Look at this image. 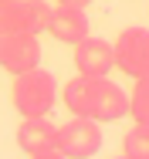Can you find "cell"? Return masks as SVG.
<instances>
[{
	"instance_id": "cell-7",
	"label": "cell",
	"mask_w": 149,
	"mask_h": 159,
	"mask_svg": "<svg viewBox=\"0 0 149 159\" xmlns=\"http://www.w3.org/2000/svg\"><path fill=\"white\" fill-rule=\"evenodd\" d=\"M48 34L61 41V44H78L81 37H88V17L85 10L78 7H54L51 10V24H48Z\"/></svg>"
},
{
	"instance_id": "cell-14",
	"label": "cell",
	"mask_w": 149,
	"mask_h": 159,
	"mask_svg": "<svg viewBox=\"0 0 149 159\" xmlns=\"http://www.w3.org/2000/svg\"><path fill=\"white\" fill-rule=\"evenodd\" d=\"M58 3H61V7H78V10H85L91 0H58Z\"/></svg>"
},
{
	"instance_id": "cell-2",
	"label": "cell",
	"mask_w": 149,
	"mask_h": 159,
	"mask_svg": "<svg viewBox=\"0 0 149 159\" xmlns=\"http://www.w3.org/2000/svg\"><path fill=\"white\" fill-rule=\"evenodd\" d=\"M54 149H58L64 159H91L102 149V122L71 115V122L58 125Z\"/></svg>"
},
{
	"instance_id": "cell-8",
	"label": "cell",
	"mask_w": 149,
	"mask_h": 159,
	"mask_svg": "<svg viewBox=\"0 0 149 159\" xmlns=\"http://www.w3.org/2000/svg\"><path fill=\"white\" fill-rule=\"evenodd\" d=\"M54 139H58V125L48 122V115L21 119V125H17V146L24 156L41 152V149H54Z\"/></svg>"
},
{
	"instance_id": "cell-13",
	"label": "cell",
	"mask_w": 149,
	"mask_h": 159,
	"mask_svg": "<svg viewBox=\"0 0 149 159\" xmlns=\"http://www.w3.org/2000/svg\"><path fill=\"white\" fill-rule=\"evenodd\" d=\"M27 159H64L58 149H41V152H30Z\"/></svg>"
},
{
	"instance_id": "cell-15",
	"label": "cell",
	"mask_w": 149,
	"mask_h": 159,
	"mask_svg": "<svg viewBox=\"0 0 149 159\" xmlns=\"http://www.w3.org/2000/svg\"><path fill=\"white\" fill-rule=\"evenodd\" d=\"M119 159H125V156H119Z\"/></svg>"
},
{
	"instance_id": "cell-1",
	"label": "cell",
	"mask_w": 149,
	"mask_h": 159,
	"mask_svg": "<svg viewBox=\"0 0 149 159\" xmlns=\"http://www.w3.org/2000/svg\"><path fill=\"white\" fill-rule=\"evenodd\" d=\"M10 102L17 108L21 119H37V115H51L54 112V102H58V85H54V75L44 71L41 64L14 75V85H10Z\"/></svg>"
},
{
	"instance_id": "cell-9",
	"label": "cell",
	"mask_w": 149,
	"mask_h": 159,
	"mask_svg": "<svg viewBox=\"0 0 149 159\" xmlns=\"http://www.w3.org/2000/svg\"><path fill=\"white\" fill-rule=\"evenodd\" d=\"M51 3L48 0H21V31L27 34H48L51 24Z\"/></svg>"
},
{
	"instance_id": "cell-12",
	"label": "cell",
	"mask_w": 149,
	"mask_h": 159,
	"mask_svg": "<svg viewBox=\"0 0 149 159\" xmlns=\"http://www.w3.org/2000/svg\"><path fill=\"white\" fill-rule=\"evenodd\" d=\"M21 31V0H0V34Z\"/></svg>"
},
{
	"instance_id": "cell-5",
	"label": "cell",
	"mask_w": 149,
	"mask_h": 159,
	"mask_svg": "<svg viewBox=\"0 0 149 159\" xmlns=\"http://www.w3.org/2000/svg\"><path fill=\"white\" fill-rule=\"evenodd\" d=\"M102 85L105 78H88V75H78L64 85L61 102L71 115L78 119H95V108H98V98H102Z\"/></svg>"
},
{
	"instance_id": "cell-4",
	"label": "cell",
	"mask_w": 149,
	"mask_h": 159,
	"mask_svg": "<svg viewBox=\"0 0 149 159\" xmlns=\"http://www.w3.org/2000/svg\"><path fill=\"white\" fill-rule=\"evenodd\" d=\"M41 64V41L37 34L27 31H10L0 34V68L7 75H21Z\"/></svg>"
},
{
	"instance_id": "cell-11",
	"label": "cell",
	"mask_w": 149,
	"mask_h": 159,
	"mask_svg": "<svg viewBox=\"0 0 149 159\" xmlns=\"http://www.w3.org/2000/svg\"><path fill=\"white\" fill-rule=\"evenodd\" d=\"M122 156L125 159H149V125H136L122 135Z\"/></svg>"
},
{
	"instance_id": "cell-10",
	"label": "cell",
	"mask_w": 149,
	"mask_h": 159,
	"mask_svg": "<svg viewBox=\"0 0 149 159\" xmlns=\"http://www.w3.org/2000/svg\"><path fill=\"white\" fill-rule=\"evenodd\" d=\"M125 115H132V122H139V125H149V75L136 78V88L129 92V112Z\"/></svg>"
},
{
	"instance_id": "cell-3",
	"label": "cell",
	"mask_w": 149,
	"mask_h": 159,
	"mask_svg": "<svg viewBox=\"0 0 149 159\" xmlns=\"http://www.w3.org/2000/svg\"><path fill=\"white\" fill-rule=\"evenodd\" d=\"M115 68L125 78H146L149 75V31L146 27H125L112 44Z\"/></svg>"
},
{
	"instance_id": "cell-6",
	"label": "cell",
	"mask_w": 149,
	"mask_h": 159,
	"mask_svg": "<svg viewBox=\"0 0 149 159\" xmlns=\"http://www.w3.org/2000/svg\"><path fill=\"white\" fill-rule=\"evenodd\" d=\"M75 68H78V75L105 78V75L115 68L112 44H109V41H102V37H81V41L75 44Z\"/></svg>"
}]
</instances>
